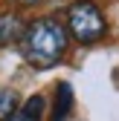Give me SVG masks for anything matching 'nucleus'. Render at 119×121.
Here are the masks:
<instances>
[{"label": "nucleus", "mask_w": 119, "mask_h": 121, "mask_svg": "<svg viewBox=\"0 0 119 121\" xmlns=\"http://www.w3.org/2000/svg\"><path fill=\"white\" fill-rule=\"evenodd\" d=\"M67 29L58 23L55 17H38L26 26V35L20 40V52L32 66L50 69L67 52Z\"/></svg>", "instance_id": "obj_1"}, {"label": "nucleus", "mask_w": 119, "mask_h": 121, "mask_svg": "<svg viewBox=\"0 0 119 121\" xmlns=\"http://www.w3.org/2000/svg\"><path fill=\"white\" fill-rule=\"evenodd\" d=\"M67 29L79 43H96V40H102L108 26H105V17H102V12L93 0H79L67 12Z\"/></svg>", "instance_id": "obj_2"}, {"label": "nucleus", "mask_w": 119, "mask_h": 121, "mask_svg": "<svg viewBox=\"0 0 119 121\" xmlns=\"http://www.w3.org/2000/svg\"><path fill=\"white\" fill-rule=\"evenodd\" d=\"M26 35V26L20 23L18 14L3 12L0 14V46H9V43H20Z\"/></svg>", "instance_id": "obj_3"}, {"label": "nucleus", "mask_w": 119, "mask_h": 121, "mask_svg": "<svg viewBox=\"0 0 119 121\" xmlns=\"http://www.w3.org/2000/svg\"><path fill=\"white\" fill-rule=\"evenodd\" d=\"M73 110V89L70 84H58L55 86V104H52V121H64Z\"/></svg>", "instance_id": "obj_4"}, {"label": "nucleus", "mask_w": 119, "mask_h": 121, "mask_svg": "<svg viewBox=\"0 0 119 121\" xmlns=\"http://www.w3.org/2000/svg\"><path fill=\"white\" fill-rule=\"evenodd\" d=\"M41 112H44V98L41 95H32L23 104V110H18L9 121H41Z\"/></svg>", "instance_id": "obj_5"}, {"label": "nucleus", "mask_w": 119, "mask_h": 121, "mask_svg": "<svg viewBox=\"0 0 119 121\" xmlns=\"http://www.w3.org/2000/svg\"><path fill=\"white\" fill-rule=\"evenodd\" d=\"M18 107V92L9 86H0V121H9Z\"/></svg>", "instance_id": "obj_6"}, {"label": "nucleus", "mask_w": 119, "mask_h": 121, "mask_svg": "<svg viewBox=\"0 0 119 121\" xmlns=\"http://www.w3.org/2000/svg\"><path fill=\"white\" fill-rule=\"evenodd\" d=\"M15 3H20V6H35L38 0H15Z\"/></svg>", "instance_id": "obj_7"}]
</instances>
